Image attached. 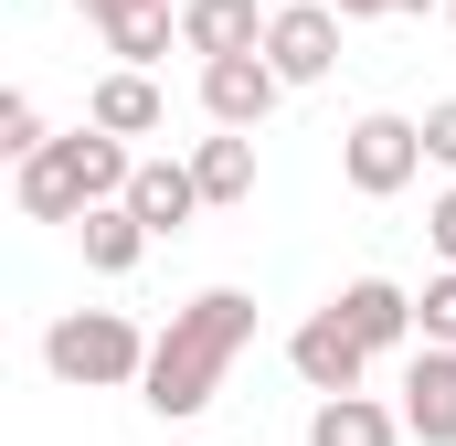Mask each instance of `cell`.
<instances>
[{"mask_svg":"<svg viewBox=\"0 0 456 446\" xmlns=\"http://www.w3.org/2000/svg\"><path fill=\"white\" fill-rule=\"evenodd\" d=\"M244 340H255V298H244V287H202L191 309H170V330L149 340L138 404H149L159 425H191V415L224 393V372L244 361Z\"/></svg>","mask_w":456,"mask_h":446,"instance_id":"cell-1","label":"cell"},{"mask_svg":"<svg viewBox=\"0 0 456 446\" xmlns=\"http://www.w3.org/2000/svg\"><path fill=\"white\" fill-rule=\"evenodd\" d=\"M127 181H138L127 138H107V128H75V138H53L43 160H21L11 202H21L32 223H86V213H107V202H127Z\"/></svg>","mask_w":456,"mask_h":446,"instance_id":"cell-2","label":"cell"},{"mask_svg":"<svg viewBox=\"0 0 456 446\" xmlns=\"http://www.w3.org/2000/svg\"><path fill=\"white\" fill-rule=\"evenodd\" d=\"M43 372L75 383V393H117V383H149V340H138V319H117V309H64L43 330Z\"/></svg>","mask_w":456,"mask_h":446,"instance_id":"cell-3","label":"cell"},{"mask_svg":"<svg viewBox=\"0 0 456 446\" xmlns=\"http://www.w3.org/2000/svg\"><path fill=\"white\" fill-rule=\"evenodd\" d=\"M414 170H425V117H393V107L350 117V138H340V181L361 192V202H393Z\"/></svg>","mask_w":456,"mask_h":446,"instance_id":"cell-4","label":"cell"},{"mask_svg":"<svg viewBox=\"0 0 456 446\" xmlns=\"http://www.w3.org/2000/svg\"><path fill=\"white\" fill-rule=\"evenodd\" d=\"M265 64H276L287 86H319V75L340 64V11H330V0H287V11L265 21Z\"/></svg>","mask_w":456,"mask_h":446,"instance_id":"cell-5","label":"cell"},{"mask_svg":"<svg viewBox=\"0 0 456 446\" xmlns=\"http://www.w3.org/2000/svg\"><path fill=\"white\" fill-rule=\"evenodd\" d=\"M276 96H287V75H276L265 54H233V64H202V117H213V128H233V138H255V128L276 117Z\"/></svg>","mask_w":456,"mask_h":446,"instance_id":"cell-6","label":"cell"},{"mask_svg":"<svg viewBox=\"0 0 456 446\" xmlns=\"http://www.w3.org/2000/svg\"><path fill=\"white\" fill-rule=\"evenodd\" d=\"M287 361H297V383L330 404V393H361V372H371V351H361V330H350L340 309H319V319H297V340H287Z\"/></svg>","mask_w":456,"mask_h":446,"instance_id":"cell-7","label":"cell"},{"mask_svg":"<svg viewBox=\"0 0 456 446\" xmlns=\"http://www.w3.org/2000/svg\"><path fill=\"white\" fill-rule=\"evenodd\" d=\"M403 436L414 446H456V351H425L403 361Z\"/></svg>","mask_w":456,"mask_h":446,"instance_id":"cell-8","label":"cell"},{"mask_svg":"<svg viewBox=\"0 0 456 446\" xmlns=\"http://www.w3.org/2000/svg\"><path fill=\"white\" fill-rule=\"evenodd\" d=\"M265 21L276 11H255V0H181V54H202V64L265 54Z\"/></svg>","mask_w":456,"mask_h":446,"instance_id":"cell-9","label":"cell"},{"mask_svg":"<svg viewBox=\"0 0 456 446\" xmlns=\"http://www.w3.org/2000/svg\"><path fill=\"white\" fill-rule=\"evenodd\" d=\"M127 213L149 223V244H159V234H191V213H213V202H202L191 160H138V181H127Z\"/></svg>","mask_w":456,"mask_h":446,"instance_id":"cell-10","label":"cell"},{"mask_svg":"<svg viewBox=\"0 0 456 446\" xmlns=\"http://www.w3.org/2000/svg\"><path fill=\"white\" fill-rule=\"evenodd\" d=\"M330 309H340L350 330H361V351H403V340H414V298H403L393 277H350Z\"/></svg>","mask_w":456,"mask_h":446,"instance_id":"cell-11","label":"cell"},{"mask_svg":"<svg viewBox=\"0 0 456 446\" xmlns=\"http://www.w3.org/2000/svg\"><path fill=\"white\" fill-rule=\"evenodd\" d=\"M159 86H149V75H127V64H117V75H96V96H86V128H107V138H149V128H159Z\"/></svg>","mask_w":456,"mask_h":446,"instance_id":"cell-12","label":"cell"},{"mask_svg":"<svg viewBox=\"0 0 456 446\" xmlns=\"http://www.w3.org/2000/svg\"><path fill=\"white\" fill-rule=\"evenodd\" d=\"M308 446H403V415L371 404V393H330V404L308 415Z\"/></svg>","mask_w":456,"mask_h":446,"instance_id":"cell-13","label":"cell"},{"mask_svg":"<svg viewBox=\"0 0 456 446\" xmlns=\"http://www.w3.org/2000/svg\"><path fill=\"white\" fill-rule=\"evenodd\" d=\"M191 181H202V202H255V138L213 128V138L191 149Z\"/></svg>","mask_w":456,"mask_h":446,"instance_id":"cell-14","label":"cell"},{"mask_svg":"<svg viewBox=\"0 0 456 446\" xmlns=\"http://www.w3.org/2000/svg\"><path fill=\"white\" fill-rule=\"evenodd\" d=\"M75 244H86V266H96V277H127V266L149 255V223L127 213V202H107V213L75 223Z\"/></svg>","mask_w":456,"mask_h":446,"instance_id":"cell-15","label":"cell"},{"mask_svg":"<svg viewBox=\"0 0 456 446\" xmlns=\"http://www.w3.org/2000/svg\"><path fill=\"white\" fill-rule=\"evenodd\" d=\"M96 43H107V54L127 64V75H149V64H159V54L181 43V11H170V0H149V11H127V21H107Z\"/></svg>","mask_w":456,"mask_h":446,"instance_id":"cell-16","label":"cell"},{"mask_svg":"<svg viewBox=\"0 0 456 446\" xmlns=\"http://www.w3.org/2000/svg\"><path fill=\"white\" fill-rule=\"evenodd\" d=\"M414 340H425V351H456V266L425 277V298H414Z\"/></svg>","mask_w":456,"mask_h":446,"instance_id":"cell-17","label":"cell"},{"mask_svg":"<svg viewBox=\"0 0 456 446\" xmlns=\"http://www.w3.org/2000/svg\"><path fill=\"white\" fill-rule=\"evenodd\" d=\"M0 149H11V160H43V149H53V138H43V107H32L21 86L0 96Z\"/></svg>","mask_w":456,"mask_h":446,"instance_id":"cell-18","label":"cell"},{"mask_svg":"<svg viewBox=\"0 0 456 446\" xmlns=\"http://www.w3.org/2000/svg\"><path fill=\"white\" fill-rule=\"evenodd\" d=\"M425 160L456 170V96H446V107H425Z\"/></svg>","mask_w":456,"mask_h":446,"instance_id":"cell-19","label":"cell"},{"mask_svg":"<svg viewBox=\"0 0 456 446\" xmlns=\"http://www.w3.org/2000/svg\"><path fill=\"white\" fill-rule=\"evenodd\" d=\"M425 234H436V255L456 266V192H436V213H425Z\"/></svg>","mask_w":456,"mask_h":446,"instance_id":"cell-20","label":"cell"},{"mask_svg":"<svg viewBox=\"0 0 456 446\" xmlns=\"http://www.w3.org/2000/svg\"><path fill=\"white\" fill-rule=\"evenodd\" d=\"M75 11H86V21L107 32V21H127V11H149V0H75Z\"/></svg>","mask_w":456,"mask_h":446,"instance_id":"cell-21","label":"cell"},{"mask_svg":"<svg viewBox=\"0 0 456 446\" xmlns=\"http://www.w3.org/2000/svg\"><path fill=\"white\" fill-rule=\"evenodd\" d=\"M330 11H340V21H382L393 0H330Z\"/></svg>","mask_w":456,"mask_h":446,"instance_id":"cell-22","label":"cell"},{"mask_svg":"<svg viewBox=\"0 0 456 446\" xmlns=\"http://www.w3.org/2000/svg\"><path fill=\"white\" fill-rule=\"evenodd\" d=\"M393 11H436V0H393Z\"/></svg>","mask_w":456,"mask_h":446,"instance_id":"cell-23","label":"cell"},{"mask_svg":"<svg viewBox=\"0 0 456 446\" xmlns=\"http://www.w3.org/2000/svg\"><path fill=\"white\" fill-rule=\"evenodd\" d=\"M446 21H456V0H446Z\"/></svg>","mask_w":456,"mask_h":446,"instance_id":"cell-24","label":"cell"}]
</instances>
